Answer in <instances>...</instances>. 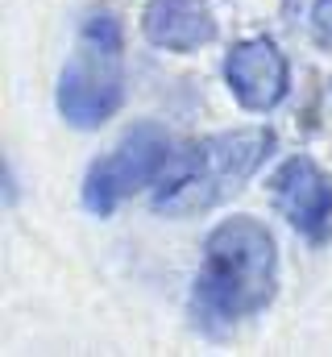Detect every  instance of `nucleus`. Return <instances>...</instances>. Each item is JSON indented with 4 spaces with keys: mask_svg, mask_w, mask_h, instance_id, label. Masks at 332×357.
Masks as SVG:
<instances>
[{
    "mask_svg": "<svg viewBox=\"0 0 332 357\" xmlns=\"http://www.w3.org/2000/svg\"><path fill=\"white\" fill-rule=\"evenodd\" d=\"M278 287V250L262 220L229 216L208 233L195 278V312L204 320H241L262 312Z\"/></svg>",
    "mask_w": 332,
    "mask_h": 357,
    "instance_id": "obj_1",
    "label": "nucleus"
},
{
    "mask_svg": "<svg viewBox=\"0 0 332 357\" xmlns=\"http://www.w3.org/2000/svg\"><path fill=\"white\" fill-rule=\"evenodd\" d=\"M274 133L270 129H229L216 137H204L187 154L170 158L166 175L158 178L154 208L166 216H195L229 199L270 154Z\"/></svg>",
    "mask_w": 332,
    "mask_h": 357,
    "instance_id": "obj_2",
    "label": "nucleus"
},
{
    "mask_svg": "<svg viewBox=\"0 0 332 357\" xmlns=\"http://www.w3.org/2000/svg\"><path fill=\"white\" fill-rule=\"evenodd\" d=\"M125 100V42L112 13L83 21L75 50L59 75V112L75 129H100Z\"/></svg>",
    "mask_w": 332,
    "mask_h": 357,
    "instance_id": "obj_3",
    "label": "nucleus"
},
{
    "mask_svg": "<svg viewBox=\"0 0 332 357\" xmlns=\"http://www.w3.org/2000/svg\"><path fill=\"white\" fill-rule=\"evenodd\" d=\"M170 158L174 154H170L166 129H158V125L129 129L112 146V154L96 158L87 178H83V204H87V212L108 216L121 199H129L133 191L158 183L166 175V167H170Z\"/></svg>",
    "mask_w": 332,
    "mask_h": 357,
    "instance_id": "obj_4",
    "label": "nucleus"
},
{
    "mask_svg": "<svg viewBox=\"0 0 332 357\" xmlns=\"http://www.w3.org/2000/svg\"><path fill=\"white\" fill-rule=\"evenodd\" d=\"M270 199L278 208V216L312 237V241H324L332 229V175L320 171V162H312L308 154H295L287 158L274 178H270Z\"/></svg>",
    "mask_w": 332,
    "mask_h": 357,
    "instance_id": "obj_5",
    "label": "nucleus"
},
{
    "mask_svg": "<svg viewBox=\"0 0 332 357\" xmlns=\"http://www.w3.org/2000/svg\"><path fill=\"white\" fill-rule=\"evenodd\" d=\"M225 79H229V91L241 100V108L270 112L287 96V59L270 38H249L229 50Z\"/></svg>",
    "mask_w": 332,
    "mask_h": 357,
    "instance_id": "obj_6",
    "label": "nucleus"
},
{
    "mask_svg": "<svg viewBox=\"0 0 332 357\" xmlns=\"http://www.w3.org/2000/svg\"><path fill=\"white\" fill-rule=\"evenodd\" d=\"M142 29L154 46L174 54H191L216 38L212 8L204 0H150L142 13Z\"/></svg>",
    "mask_w": 332,
    "mask_h": 357,
    "instance_id": "obj_7",
    "label": "nucleus"
},
{
    "mask_svg": "<svg viewBox=\"0 0 332 357\" xmlns=\"http://www.w3.org/2000/svg\"><path fill=\"white\" fill-rule=\"evenodd\" d=\"M312 33H316V42L332 50V0H316V8H312Z\"/></svg>",
    "mask_w": 332,
    "mask_h": 357,
    "instance_id": "obj_8",
    "label": "nucleus"
}]
</instances>
